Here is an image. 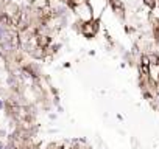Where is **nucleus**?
<instances>
[{"instance_id":"1","label":"nucleus","mask_w":159,"mask_h":149,"mask_svg":"<svg viewBox=\"0 0 159 149\" xmlns=\"http://www.w3.org/2000/svg\"><path fill=\"white\" fill-rule=\"evenodd\" d=\"M98 30V22L97 20H87L83 24V26H81V33L86 36V37H92V36H95V33Z\"/></svg>"},{"instance_id":"2","label":"nucleus","mask_w":159,"mask_h":149,"mask_svg":"<svg viewBox=\"0 0 159 149\" xmlns=\"http://www.w3.org/2000/svg\"><path fill=\"white\" fill-rule=\"evenodd\" d=\"M140 70L144 75H148V71H150V59L145 54H142V58H140Z\"/></svg>"},{"instance_id":"3","label":"nucleus","mask_w":159,"mask_h":149,"mask_svg":"<svg viewBox=\"0 0 159 149\" xmlns=\"http://www.w3.org/2000/svg\"><path fill=\"white\" fill-rule=\"evenodd\" d=\"M36 42H37V47L44 50L45 47H48V43H50V37H48V36H37Z\"/></svg>"},{"instance_id":"4","label":"nucleus","mask_w":159,"mask_h":149,"mask_svg":"<svg viewBox=\"0 0 159 149\" xmlns=\"http://www.w3.org/2000/svg\"><path fill=\"white\" fill-rule=\"evenodd\" d=\"M142 2H144L148 8H155L156 6V0H142Z\"/></svg>"},{"instance_id":"5","label":"nucleus","mask_w":159,"mask_h":149,"mask_svg":"<svg viewBox=\"0 0 159 149\" xmlns=\"http://www.w3.org/2000/svg\"><path fill=\"white\" fill-rule=\"evenodd\" d=\"M6 31H5V28H2V26H0V39H6Z\"/></svg>"},{"instance_id":"6","label":"nucleus","mask_w":159,"mask_h":149,"mask_svg":"<svg viewBox=\"0 0 159 149\" xmlns=\"http://www.w3.org/2000/svg\"><path fill=\"white\" fill-rule=\"evenodd\" d=\"M153 62H155L156 65H159V56H153Z\"/></svg>"},{"instance_id":"7","label":"nucleus","mask_w":159,"mask_h":149,"mask_svg":"<svg viewBox=\"0 0 159 149\" xmlns=\"http://www.w3.org/2000/svg\"><path fill=\"white\" fill-rule=\"evenodd\" d=\"M2 107H3V103H2V101H0V109H2Z\"/></svg>"},{"instance_id":"8","label":"nucleus","mask_w":159,"mask_h":149,"mask_svg":"<svg viewBox=\"0 0 159 149\" xmlns=\"http://www.w3.org/2000/svg\"><path fill=\"white\" fill-rule=\"evenodd\" d=\"M0 149H3V145H2V143H0Z\"/></svg>"},{"instance_id":"9","label":"nucleus","mask_w":159,"mask_h":149,"mask_svg":"<svg viewBox=\"0 0 159 149\" xmlns=\"http://www.w3.org/2000/svg\"><path fill=\"white\" fill-rule=\"evenodd\" d=\"M111 2H117V0H111Z\"/></svg>"}]
</instances>
